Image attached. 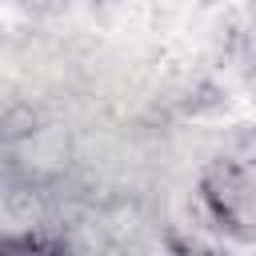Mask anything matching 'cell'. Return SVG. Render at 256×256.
Listing matches in <instances>:
<instances>
[{
    "label": "cell",
    "mask_w": 256,
    "mask_h": 256,
    "mask_svg": "<svg viewBox=\"0 0 256 256\" xmlns=\"http://www.w3.org/2000/svg\"><path fill=\"white\" fill-rule=\"evenodd\" d=\"M200 196L212 212V220L236 236V240H256V184L248 172L232 160H212L200 176Z\"/></svg>",
    "instance_id": "6da1fadb"
},
{
    "label": "cell",
    "mask_w": 256,
    "mask_h": 256,
    "mask_svg": "<svg viewBox=\"0 0 256 256\" xmlns=\"http://www.w3.org/2000/svg\"><path fill=\"white\" fill-rule=\"evenodd\" d=\"M0 256H16V244L12 240H0Z\"/></svg>",
    "instance_id": "7a4b0ae2"
}]
</instances>
